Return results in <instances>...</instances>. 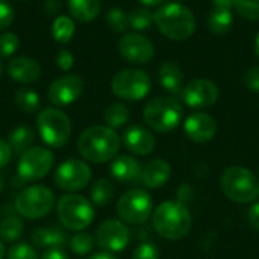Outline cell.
Here are the masks:
<instances>
[{"label": "cell", "instance_id": "cell-53", "mask_svg": "<svg viewBox=\"0 0 259 259\" xmlns=\"http://www.w3.org/2000/svg\"><path fill=\"white\" fill-rule=\"evenodd\" d=\"M14 2H24V0H14Z\"/></svg>", "mask_w": 259, "mask_h": 259}, {"label": "cell", "instance_id": "cell-21", "mask_svg": "<svg viewBox=\"0 0 259 259\" xmlns=\"http://www.w3.org/2000/svg\"><path fill=\"white\" fill-rule=\"evenodd\" d=\"M171 176V167L165 159H153L146 164L141 173V184L149 190L161 188Z\"/></svg>", "mask_w": 259, "mask_h": 259}, {"label": "cell", "instance_id": "cell-8", "mask_svg": "<svg viewBox=\"0 0 259 259\" xmlns=\"http://www.w3.org/2000/svg\"><path fill=\"white\" fill-rule=\"evenodd\" d=\"M55 206V194L46 185L24 187L14 200L15 211L29 220L46 217Z\"/></svg>", "mask_w": 259, "mask_h": 259}, {"label": "cell", "instance_id": "cell-46", "mask_svg": "<svg viewBox=\"0 0 259 259\" xmlns=\"http://www.w3.org/2000/svg\"><path fill=\"white\" fill-rule=\"evenodd\" d=\"M59 8H61V2H59V0H47V2L44 3V9H46V12H49V14L56 12Z\"/></svg>", "mask_w": 259, "mask_h": 259}, {"label": "cell", "instance_id": "cell-19", "mask_svg": "<svg viewBox=\"0 0 259 259\" xmlns=\"http://www.w3.org/2000/svg\"><path fill=\"white\" fill-rule=\"evenodd\" d=\"M6 73L18 83H32L41 77V65L29 56H18L9 61Z\"/></svg>", "mask_w": 259, "mask_h": 259}, {"label": "cell", "instance_id": "cell-2", "mask_svg": "<svg viewBox=\"0 0 259 259\" xmlns=\"http://www.w3.org/2000/svg\"><path fill=\"white\" fill-rule=\"evenodd\" d=\"M152 223L158 235L170 241H179L190 234L193 217L182 202L168 200L153 211Z\"/></svg>", "mask_w": 259, "mask_h": 259}, {"label": "cell", "instance_id": "cell-32", "mask_svg": "<svg viewBox=\"0 0 259 259\" xmlns=\"http://www.w3.org/2000/svg\"><path fill=\"white\" fill-rule=\"evenodd\" d=\"M129 27L135 30H147L155 24V17L147 8H135L127 14Z\"/></svg>", "mask_w": 259, "mask_h": 259}, {"label": "cell", "instance_id": "cell-42", "mask_svg": "<svg viewBox=\"0 0 259 259\" xmlns=\"http://www.w3.org/2000/svg\"><path fill=\"white\" fill-rule=\"evenodd\" d=\"M12 149L8 144V141L0 140V168L6 167L9 164V161L12 159Z\"/></svg>", "mask_w": 259, "mask_h": 259}, {"label": "cell", "instance_id": "cell-10", "mask_svg": "<svg viewBox=\"0 0 259 259\" xmlns=\"http://www.w3.org/2000/svg\"><path fill=\"white\" fill-rule=\"evenodd\" d=\"M55 164V155L47 147L32 146L23 152L17 164V176L23 182H35L49 175Z\"/></svg>", "mask_w": 259, "mask_h": 259}, {"label": "cell", "instance_id": "cell-17", "mask_svg": "<svg viewBox=\"0 0 259 259\" xmlns=\"http://www.w3.org/2000/svg\"><path fill=\"white\" fill-rule=\"evenodd\" d=\"M184 132L193 143L205 144L215 137L217 123L206 112H194L184 121Z\"/></svg>", "mask_w": 259, "mask_h": 259}, {"label": "cell", "instance_id": "cell-1", "mask_svg": "<svg viewBox=\"0 0 259 259\" xmlns=\"http://www.w3.org/2000/svg\"><path fill=\"white\" fill-rule=\"evenodd\" d=\"M118 134L108 126H91L85 129L77 140L79 155L93 164L112 161L120 150Z\"/></svg>", "mask_w": 259, "mask_h": 259}, {"label": "cell", "instance_id": "cell-45", "mask_svg": "<svg viewBox=\"0 0 259 259\" xmlns=\"http://www.w3.org/2000/svg\"><path fill=\"white\" fill-rule=\"evenodd\" d=\"M234 2L235 0H212V5L217 9H229L231 11L234 8Z\"/></svg>", "mask_w": 259, "mask_h": 259}, {"label": "cell", "instance_id": "cell-15", "mask_svg": "<svg viewBox=\"0 0 259 259\" xmlns=\"http://www.w3.org/2000/svg\"><path fill=\"white\" fill-rule=\"evenodd\" d=\"M182 99L191 109H206L217 102L219 87L211 79H193L184 87Z\"/></svg>", "mask_w": 259, "mask_h": 259}, {"label": "cell", "instance_id": "cell-22", "mask_svg": "<svg viewBox=\"0 0 259 259\" xmlns=\"http://www.w3.org/2000/svg\"><path fill=\"white\" fill-rule=\"evenodd\" d=\"M32 243L42 250L62 249L67 244V232L59 226H44L32 232Z\"/></svg>", "mask_w": 259, "mask_h": 259}, {"label": "cell", "instance_id": "cell-11", "mask_svg": "<svg viewBox=\"0 0 259 259\" xmlns=\"http://www.w3.org/2000/svg\"><path fill=\"white\" fill-rule=\"evenodd\" d=\"M117 214L123 223L141 225L153 214V202L147 191L134 188L126 191L117 202Z\"/></svg>", "mask_w": 259, "mask_h": 259}, {"label": "cell", "instance_id": "cell-44", "mask_svg": "<svg viewBox=\"0 0 259 259\" xmlns=\"http://www.w3.org/2000/svg\"><path fill=\"white\" fill-rule=\"evenodd\" d=\"M39 259H70L68 255L62 250V249H50V250H46L42 253V256Z\"/></svg>", "mask_w": 259, "mask_h": 259}, {"label": "cell", "instance_id": "cell-4", "mask_svg": "<svg viewBox=\"0 0 259 259\" xmlns=\"http://www.w3.org/2000/svg\"><path fill=\"white\" fill-rule=\"evenodd\" d=\"M223 194L237 203H252L259 197V179L249 168L232 165L220 176Z\"/></svg>", "mask_w": 259, "mask_h": 259}, {"label": "cell", "instance_id": "cell-28", "mask_svg": "<svg viewBox=\"0 0 259 259\" xmlns=\"http://www.w3.org/2000/svg\"><path fill=\"white\" fill-rule=\"evenodd\" d=\"M74 21L68 15H59L52 24V36L59 44H67L74 35Z\"/></svg>", "mask_w": 259, "mask_h": 259}, {"label": "cell", "instance_id": "cell-3", "mask_svg": "<svg viewBox=\"0 0 259 259\" xmlns=\"http://www.w3.org/2000/svg\"><path fill=\"white\" fill-rule=\"evenodd\" d=\"M159 32L173 41H185L196 32V17L193 11L178 2L165 3L153 14Z\"/></svg>", "mask_w": 259, "mask_h": 259}, {"label": "cell", "instance_id": "cell-30", "mask_svg": "<svg viewBox=\"0 0 259 259\" xmlns=\"http://www.w3.org/2000/svg\"><path fill=\"white\" fill-rule=\"evenodd\" d=\"M15 105L21 112L35 114L41 106V99L36 91L29 88H21L15 93Z\"/></svg>", "mask_w": 259, "mask_h": 259}, {"label": "cell", "instance_id": "cell-7", "mask_svg": "<svg viewBox=\"0 0 259 259\" xmlns=\"http://www.w3.org/2000/svg\"><path fill=\"white\" fill-rule=\"evenodd\" d=\"M36 129L44 144L52 149L64 147L71 137V121L58 108H46L36 117Z\"/></svg>", "mask_w": 259, "mask_h": 259}, {"label": "cell", "instance_id": "cell-40", "mask_svg": "<svg viewBox=\"0 0 259 259\" xmlns=\"http://www.w3.org/2000/svg\"><path fill=\"white\" fill-rule=\"evenodd\" d=\"M56 65L64 70V71H68L73 65H74V56L71 52L65 50V49H61L58 53H56Z\"/></svg>", "mask_w": 259, "mask_h": 259}, {"label": "cell", "instance_id": "cell-38", "mask_svg": "<svg viewBox=\"0 0 259 259\" xmlns=\"http://www.w3.org/2000/svg\"><path fill=\"white\" fill-rule=\"evenodd\" d=\"M132 259H159V250L152 243H143L134 250Z\"/></svg>", "mask_w": 259, "mask_h": 259}, {"label": "cell", "instance_id": "cell-37", "mask_svg": "<svg viewBox=\"0 0 259 259\" xmlns=\"http://www.w3.org/2000/svg\"><path fill=\"white\" fill-rule=\"evenodd\" d=\"M20 46V39L12 32H3L0 33V58H9L12 56Z\"/></svg>", "mask_w": 259, "mask_h": 259}, {"label": "cell", "instance_id": "cell-54", "mask_svg": "<svg viewBox=\"0 0 259 259\" xmlns=\"http://www.w3.org/2000/svg\"><path fill=\"white\" fill-rule=\"evenodd\" d=\"M175 2H182V0H175Z\"/></svg>", "mask_w": 259, "mask_h": 259}, {"label": "cell", "instance_id": "cell-43", "mask_svg": "<svg viewBox=\"0 0 259 259\" xmlns=\"http://www.w3.org/2000/svg\"><path fill=\"white\" fill-rule=\"evenodd\" d=\"M247 220H249V225H250L255 231H259V203H255V205L249 209Z\"/></svg>", "mask_w": 259, "mask_h": 259}, {"label": "cell", "instance_id": "cell-52", "mask_svg": "<svg viewBox=\"0 0 259 259\" xmlns=\"http://www.w3.org/2000/svg\"><path fill=\"white\" fill-rule=\"evenodd\" d=\"M0 77H2V64H0Z\"/></svg>", "mask_w": 259, "mask_h": 259}, {"label": "cell", "instance_id": "cell-23", "mask_svg": "<svg viewBox=\"0 0 259 259\" xmlns=\"http://www.w3.org/2000/svg\"><path fill=\"white\" fill-rule=\"evenodd\" d=\"M158 77L161 87L171 94H179L184 90V73L176 61H165L161 64Z\"/></svg>", "mask_w": 259, "mask_h": 259}, {"label": "cell", "instance_id": "cell-49", "mask_svg": "<svg viewBox=\"0 0 259 259\" xmlns=\"http://www.w3.org/2000/svg\"><path fill=\"white\" fill-rule=\"evenodd\" d=\"M5 253H6V250H5V244H3V241L0 240V259H5Z\"/></svg>", "mask_w": 259, "mask_h": 259}, {"label": "cell", "instance_id": "cell-34", "mask_svg": "<svg viewBox=\"0 0 259 259\" xmlns=\"http://www.w3.org/2000/svg\"><path fill=\"white\" fill-rule=\"evenodd\" d=\"M68 244H70V249L73 253L83 256L94 249V238L88 232H77L76 235L71 237Z\"/></svg>", "mask_w": 259, "mask_h": 259}, {"label": "cell", "instance_id": "cell-6", "mask_svg": "<svg viewBox=\"0 0 259 259\" xmlns=\"http://www.w3.org/2000/svg\"><path fill=\"white\" fill-rule=\"evenodd\" d=\"M56 215L65 229L80 232L93 223L96 211L91 200L80 194L67 193L61 196L56 203Z\"/></svg>", "mask_w": 259, "mask_h": 259}, {"label": "cell", "instance_id": "cell-36", "mask_svg": "<svg viewBox=\"0 0 259 259\" xmlns=\"http://www.w3.org/2000/svg\"><path fill=\"white\" fill-rule=\"evenodd\" d=\"M6 259H39L33 246L27 243H15L6 252Z\"/></svg>", "mask_w": 259, "mask_h": 259}, {"label": "cell", "instance_id": "cell-51", "mask_svg": "<svg viewBox=\"0 0 259 259\" xmlns=\"http://www.w3.org/2000/svg\"><path fill=\"white\" fill-rule=\"evenodd\" d=\"M2 190H3V181H2V178H0V193H2Z\"/></svg>", "mask_w": 259, "mask_h": 259}, {"label": "cell", "instance_id": "cell-13", "mask_svg": "<svg viewBox=\"0 0 259 259\" xmlns=\"http://www.w3.org/2000/svg\"><path fill=\"white\" fill-rule=\"evenodd\" d=\"M131 241V232L121 220H105L96 231V243L109 253L121 252Z\"/></svg>", "mask_w": 259, "mask_h": 259}, {"label": "cell", "instance_id": "cell-9", "mask_svg": "<svg viewBox=\"0 0 259 259\" xmlns=\"http://www.w3.org/2000/svg\"><path fill=\"white\" fill-rule=\"evenodd\" d=\"M152 88L149 74L140 68H124L118 71L111 80L112 93L121 100L138 102L143 100Z\"/></svg>", "mask_w": 259, "mask_h": 259}, {"label": "cell", "instance_id": "cell-24", "mask_svg": "<svg viewBox=\"0 0 259 259\" xmlns=\"http://www.w3.org/2000/svg\"><path fill=\"white\" fill-rule=\"evenodd\" d=\"M102 9V0H68V12L79 23L93 21Z\"/></svg>", "mask_w": 259, "mask_h": 259}, {"label": "cell", "instance_id": "cell-18", "mask_svg": "<svg viewBox=\"0 0 259 259\" xmlns=\"http://www.w3.org/2000/svg\"><path fill=\"white\" fill-rule=\"evenodd\" d=\"M121 141L129 152H132L134 155H140V156L150 155L156 146L153 134L147 127L140 126V124L129 126L123 132Z\"/></svg>", "mask_w": 259, "mask_h": 259}, {"label": "cell", "instance_id": "cell-31", "mask_svg": "<svg viewBox=\"0 0 259 259\" xmlns=\"http://www.w3.org/2000/svg\"><path fill=\"white\" fill-rule=\"evenodd\" d=\"M24 225L18 217L8 215L3 222H0V240L3 243H15L23 235Z\"/></svg>", "mask_w": 259, "mask_h": 259}, {"label": "cell", "instance_id": "cell-27", "mask_svg": "<svg viewBox=\"0 0 259 259\" xmlns=\"http://www.w3.org/2000/svg\"><path fill=\"white\" fill-rule=\"evenodd\" d=\"M114 194H115V190H114V185L109 179L106 178H100L97 179L93 187H91V191H90V196H91V202L93 205L96 206H106L112 202L114 199Z\"/></svg>", "mask_w": 259, "mask_h": 259}, {"label": "cell", "instance_id": "cell-20", "mask_svg": "<svg viewBox=\"0 0 259 259\" xmlns=\"http://www.w3.org/2000/svg\"><path fill=\"white\" fill-rule=\"evenodd\" d=\"M109 173L118 182H135L141 179L143 167L134 156L121 155L112 159Z\"/></svg>", "mask_w": 259, "mask_h": 259}, {"label": "cell", "instance_id": "cell-29", "mask_svg": "<svg viewBox=\"0 0 259 259\" xmlns=\"http://www.w3.org/2000/svg\"><path fill=\"white\" fill-rule=\"evenodd\" d=\"M131 118V111L124 103H112L105 111V123L111 129L123 127Z\"/></svg>", "mask_w": 259, "mask_h": 259}, {"label": "cell", "instance_id": "cell-14", "mask_svg": "<svg viewBox=\"0 0 259 259\" xmlns=\"http://www.w3.org/2000/svg\"><path fill=\"white\" fill-rule=\"evenodd\" d=\"M83 90L85 82L79 74H64L50 83L47 97L55 106H68L82 96Z\"/></svg>", "mask_w": 259, "mask_h": 259}, {"label": "cell", "instance_id": "cell-5", "mask_svg": "<svg viewBox=\"0 0 259 259\" xmlns=\"http://www.w3.org/2000/svg\"><path fill=\"white\" fill-rule=\"evenodd\" d=\"M182 103L173 96H161L149 100L144 106L143 117L146 124L161 134L176 129L182 120Z\"/></svg>", "mask_w": 259, "mask_h": 259}, {"label": "cell", "instance_id": "cell-47", "mask_svg": "<svg viewBox=\"0 0 259 259\" xmlns=\"http://www.w3.org/2000/svg\"><path fill=\"white\" fill-rule=\"evenodd\" d=\"M88 259H117L112 253H109V252H100V253H96V255H93V256H90Z\"/></svg>", "mask_w": 259, "mask_h": 259}, {"label": "cell", "instance_id": "cell-16", "mask_svg": "<svg viewBox=\"0 0 259 259\" xmlns=\"http://www.w3.org/2000/svg\"><path fill=\"white\" fill-rule=\"evenodd\" d=\"M120 55L132 64H146L155 56L153 42L137 32L124 33L118 41Z\"/></svg>", "mask_w": 259, "mask_h": 259}, {"label": "cell", "instance_id": "cell-35", "mask_svg": "<svg viewBox=\"0 0 259 259\" xmlns=\"http://www.w3.org/2000/svg\"><path fill=\"white\" fill-rule=\"evenodd\" d=\"M234 8L243 18L259 21V0H235Z\"/></svg>", "mask_w": 259, "mask_h": 259}, {"label": "cell", "instance_id": "cell-39", "mask_svg": "<svg viewBox=\"0 0 259 259\" xmlns=\"http://www.w3.org/2000/svg\"><path fill=\"white\" fill-rule=\"evenodd\" d=\"M14 21V8L9 2L0 0V32L8 29Z\"/></svg>", "mask_w": 259, "mask_h": 259}, {"label": "cell", "instance_id": "cell-48", "mask_svg": "<svg viewBox=\"0 0 259 259\" xmlns=\"http://www.w3.org/2000/svg\"><path fill=\"white\" fill-rule=\"evenodd\" d=\"M138 2H141L146 6H159V5H162L164 0H138Z\"/></svg>", "mask_w": 259, "mask_h": 259}, {"label": "cell", "instance_id": "cell-50", "mask_svg": "<svg viewBox=\"0 0 259 259\" xmlns=\"http://www.w3.org/2000/svg\"><path fill=\"white\" fill-rule=\"evenodd\" d=\"M255 52H256V55L259 56V32L258 35H256V38H255Z\"/></svg>", "mask_w": 259, "mask_h": 259}, {"label": "cell", "instance_id": "cell-41", "mask_svg": "<svg viewBox=\"0 0 259 259\" xmlns=\"http://www.w3.org/2000/svg\"><path fill=\"white\" fill-rule=\"evenodd\" d=\"M244 83L250 91L259 93V65H255L247 70L244 76Z\"/></svg>", "mask_w": 259, "mask_h": 259}, {"label": "cell", "instance_id": "cell-33", "mask_svg": "<svg viewBox=\"0 0 259 259\" xmlns=\"http://www.w3.org/2000/svg\"><path fill=\"white\" fill-rule=\"evenodd\" d=\"M105 20H106V24L115 30V32H121L124 33L127 29H129V18H127V14L121 9V8H111L106 15H105Z\"/></svg>", "mask_w": 259, "mask_h": 259}, {"label": "cell", "instance_id": "cell-25", "mask_svg": "<svg viewBox=\"0 0 259 259\" xmlns=\"http://www.w3.org/2000/svg\"><path fill=\"white\" fill-rule=\"evenodd\" d=\"M33 138H35L33 131L29 126L21 124V126H17L15 129H12L9 132V135H8V144L11 146L12 153H15V155L20 156L23 152H26L27 149L32 147Z\"/></svg>", "mask_w": 259, "mask_h": 259}, {"label": "cell", "instance_id": "cell-26", "mask_svg": "<svg viewBox=\"0 0 259 259\" xmlns=\"http://www.w3.org/2000/svg\"><path fill=\"white\" fill-rule=\"evenodd\" d=\"M234 26V15L229 9L214 8L208 17V29L214 35H226Z\"/></svg>", "mask_w": 259, "mask_h": 259}, {"label": "cell", "instance_id": "cell-55", "mask_svg": "<svg viewBox=\"0 0 259 259\" xmlns=\"http://www.w3.org/2000/svg\"><path fill=\"white\" fill-rule=\"evenodd\" d=\"M0 215H2V212H0Z\"/></svg>", "mask_w": 259, "mask_h": 259}, {"label": "cell", "instance_id": "cell-12", "mask_svg": "<svg viewBox=\"0 0 259 259\" xmlns=\"http://www.w3.org/2000/svg\"><path fill=\"white\" fill-rule=\"evenodd\" d=\"M91 181V168L82 159H65L58 165L53 175L55 185L65 193H76L83 190Z\"/></svg>", "mask_w": 259, "mask_h": 259}]
</instances>
